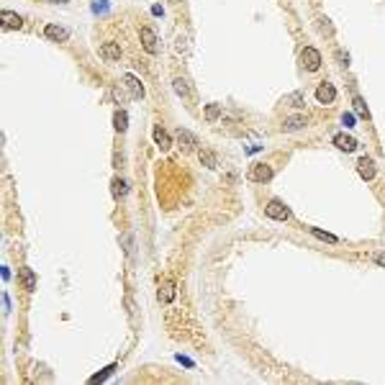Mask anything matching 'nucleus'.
Listing matches in <instances>:
<instances>
[{
	"label": "nucleus",
	"instance_id": "obj_1",
	"mask_svg": "<svg viewBox=\"0 0 385 385\" xmlns=\"http://www.w3.org/2000/svg\"><path fill=\"white\" fill-rule=\"evenodd\" d=\"M264 213H267V218H273V221H288L290 218V208L283 201H270L264 206Z\"/></svg>",
	"mask_w": 385,
	"mask_h": 385
},
{
	"label": "nucleus",
	"instance_id": "obj_2",
	"mask_svg": "<svg viewBox=\"0 0 385 385\" xmlns=\"http://www.w3.org/2000/svg\"><path fill=\"white\" fill-rule=\"evenodd\" d=\"M300 64H303V69H308V72H316V69L321 67V54H319V49L305 47V49L300 52Z\"/></svg>",
	"mask_w": 385,
	"mask_h": 385
},
{
	"label": "nucleus",
	"instance_id": "obj_3",
	"mask_svg": "<svg viewBox=\"0 0 385 385\" xmlns=\"http://www.w3.org/2000/svg\"><path fill=\"white\" fill-rule=\"evenodd\" d=\"M139 38H141V47H144V52H149V54H157L160 52V42H157V33H154L151 28H141L139 31Z\"/></svg>",
	"mask_w": 385,
	"mask_h": 385
},
{
	"label": "nucleus",
	"instance_id": "obj_4",
	"mask_svg": "<svg viewBox=\"0 0 385 385\" xmlns=\"http://www.w3.org/2000/svg\"><path fill=\"white\" fill-rule=\"evenodd\" d=\"M316 100H319L321 105H331V103L336 100V88H334L331 83H321V85L316 88Z\"/></svg>",
	"mask_w": 385,
	"mask_h": 385
},
{
	"label": "nucleus",
	"instance_id": "obj_5",
	"mask_svg": "<svg viewBox=\"0 0 385 385\" xmlns=\"http://www.w3.org/2000/svg\"><path fill=\"white\" fill-rule=\"evenodd\" d=\"M100 57L105 62H119L121 59V47L113 44V42H105V44H100Z\"/></svg>",
	"mask_w": 385,
	"mask_h": 385
},
{
	"label": "nucleus",
	"instance_id": "obj_6",
	"mask_svg": "<svg viewBox=\"0 0 385 385\" xmlns=\"http://www.w3.org/2000/svg\"><path fill=\"white\" fill-rule=\"evenodd\" d=\"M124 85L131 93V98H144V85L139 83L136 74H124Z\"/></svg>",
	"mask_w": 385,
	"mask_h": 385
},
{
	"label": "nucleus",
	"instance_id": "obj_7",
	"mask_svg": "<svg viewBox=\"0 0 385 385\" xmlns=\"http://www.w3.org/2000/svg\"><path fill=\"white\" fill-rule=\"evenodd\" d=\"M0 21H3V28H6V31H18V28L23 26L21 16H18V13H11V11L0 13Z\"/></svg>",
	"mask_w": 385,
	"mask_h": 385
},
{
	"label": "nucleus",
	"instance_id": "obj_8",
	"mask_svg": "<svg viewBox=\"0 0 385 385\" xmlns=\"http://www.w3.org/2000/svg\"><path fill=\"white\" fill-rule=\"evenodd\" d=\"M151 136H154V144H157V146H160L162 151H167V149L172 146V139H170V134H167L165 129H160V126H154Z\"/></svg>",
	"mask_w": 385,
	"mask_h": 385
},
{
	"label": "nucleus",
	"instance_id": "obj_9",
	"mask_svg": "<svg viewBox=\"0 0 385 385\" xmlns=\"http://www.w3.org/2000/svg\"><path fill=\"white\" fill-rule=\"evenodd\" d=\"M18 283H21V288H26V290H33V288H36V275L31 273V267H21V270H18Z\"/></svg>",
	"mask_w": 385,
	"mask_h": 385
},
{
	"label": "nucleus",
	"instance_id": "obj_10",
	"mask_svg": "<svg viewBox=\"0 0 385 385\" xmlns=\"http://www.w3.org/2000/svg\"><path fill=\"white\" fill-rule=\"evenodd\" d=\"M334 146L341 149V151H355V149H357V139L344 136V134H336V136H334Z\"/></svg>",
	"mask_w": 385,
	"mask_h": 385
},
{
	"label": "nucleus",
	"instance_id": "obj_11",
	"mask_svg": "<svg viewBox=\"0 0 385 385\" xmlns=\"http://www.w3.org/2000/svg\"><path fill=\"white\" fill-rule=\"evenodd\" d=\"M177 141H180V146H182V151H192V149H196V136H192L187 129H180L177 131Z\"/></svg>",
	"mask_w": 385,
	"mask_h": 385
},
{
	"label": "nucleus",
	"instance_id": "obj_12",
	"mask_svg": "<svg viewBox=\"0 0 385 385\" xmlns=\"http://www.w3.org/2000/svg\"><path fill=\"white\" fill-rule=\"evenodd\" d=\"M357 172H360V177L372 180V177H375V162H372L370 157H362V160L357 162Z\"/></svg>",
	"mask_w": 385,
	"mask_h": 385
},
{
	"label": "nucleus",
	"instance_id": "obj_13",
	"mask_svg": "<svg viewBox=\"0 0 385 385\" xmlns=\"http://www.w3.org/2000/svg\"><path fill=\"white\" fill-rule=\"evenodd\" d=\"M44 33L52 38V42H67V38H69L67 28H62V26H54V23H49V26L44 28Z\"/></svg>",
	"mask_w": 385,
	"mask_h": 385
},
{
	"label": "nucleus",
	"instance_id": "obj_14",
	"mask_svg": "<svg viewBox=\"0 0 385 385\" xmlns=\"http://www.w3.org/2000/svg\"><path fill=\"white\" fill-rule=\"evenodd\" d=\"M252 180H254V182L273 180V170H270L267 165H254V167H252Z\"/></svg>",
	"mask_w": 385,
	"mask_h": 385
},
{
	"label": "nucleus",
	"instance_id": "obj_15",
	"mask_svg": "<svg viewBox=\"0 0 385 385\" xmlns=\"http://www.w3.org/2000/svg\"><path fill=\"white\" fill-rule=\"evenodd\" d=\"M308 121H305V115H290V119L283 124V131H298V129H303Z\"/></svg>",
	"mask_w": 385,
	"mask_h": 385
},
{
	"label": "nucleus",
	"instance_id": "obj_16",
	"mask_svg": "<svg viewBox=\"0 0 385 385\" xmlns=\"http://www.w3.org/2000/svg\"><path fill=\"white\" fill-rule=\"evenodd\" d=\"M157 295H160V300L162 303H172L175 300V285L167 280V283H162V288L157 290Z\"/></svg>",
	"mask_w": 385,
	"mask_h": 385
},
{
	"label": "nucleus",
	"instance_id": "obj_17",
	"mask_svg": "<svg viewBox=\"0 0 385 385\" xmlns=\"http://www.w3.org/2000/svg\"><path fill=\"white\" fill-rule=\"evenodd\" d=\"M110 185H113V187H110V190H113V198H124L126 192H129V185H126V180H119V177H115Z\"/></svg>",
	"mask_w": 385,
	"mask_h": 385
},
{
	"label": "nucleus",
	"instance_id": "obj_18",
	"mask_svg": "<svg viewBox=\"0 0 385 385\" xmlns=\"http://www.w3.org/2000/svg\"><path fill=\"white\" fill-rule=\"evenodd\" d=\"M129 121V115H126V110H115V115H113V126H115V131H126V124Z\"/></svg>",
	"mask_w": 385,
	"mask_h": 385
},
{
	"label": "nucleus",
	"instance_id": "obj_19",
	"mask_svg": "<svg viewBox=\"0 0 385 385\" xmlns=\"http://www.w3.org/2000/svg\"><path fill=\"white\" fill-rule=\"evenodd\" d=\"M283 103H285V105H293V108H303L305 98H303V93H290V95L283 98Z\"/></svg>",
	"mask_w": 385,
	"mask_h": 385
},
{
	"label": "nucleus",
	"instance_id": "obj_20",
	"mask_svg": "<svg viewBox=\"0 0 385 385\" xmlns=\"http://www.w3.org/2000/svg\"><path fill=\"white\" fill-rule=\"evenodd\" d=\"M172 88H175V93H177V95H182V98H190V88H187V80H182V77H177V80H172Z\"/></svg>",
	"mask_w": 385,
	"mask_h": 385
},
{
	"label": "nucleus",
	"instance_id": "obj_21",
	"mask_svg": "<svg viewBox=\"0 0 385 385\" xmlns=\"http://www.w3.org/2000/svg\"><path fill=\"white\" fill-rule=\"evenodd\" d=\"M201 162L208 167V170H213L218 162H216V154L213 151H208V149H201Z\"/></svg>",
	"mask_w": 385,
	"mask_h": 385
},
{
	"label": "nucleus",
	"instance_id": "obj_22",
	"mask_svg": "<svg viewBox=\"0 0 385 385\" xmlns=\"http://www.w3.org/2000/svg\"><path fill=\"white\" fill-rule=\"evenodd\" d=\"M218 115H221V105H218V103H211V105H206V119H208V121H216Z\"/></svg>",
	"mask_w": 385,
	"mask_h": 385
},
{
	"label": "nucleus",
	"instance_id": "obj_23",
	"mask_svg": "<svg viewBox=\"0 0 385 385\" xmlns=\"http://www.w3.org/2000/svg\"><path fill=\"white\" fill-rule=\"evenodd\" d=\"M311 234H314L316 239H324V242H329V244H336V237H334V234H326V231H321V228H311Z\"/></svg>",
	"mask_w": 385,
	"mask_h": 385
},
{
	"label": "nucleus",
	"instance_id": "obj_24",
	"mask_svg": "<svg viewBox=\"0 0 385 385\" xmlns=\"http://www.w3.org/2000/svg\"><path fill=\"white\" fill-rule=\"evenodd\" d=\"M355 110H357L360 115H365V119H370V113H367V108H365V103H362L360 98H355Z\"/></svg>",
	"mask_w": 385,
	"mask_h": 385
},
{
	"label": "nucleus",
	"instance_id": "obj_25",
	"mask_svg": "<svg viewBox=\"0 0 385 385\" xmlns=\"http://www.w3.org/2000/svg\"><path fill=\"white\" fill-rule=\"evenodd\" d=\"M341 124H344L346 129H352V126H355V115H352V113H344V115H341Z\"/></svg>",
	"mask_w": 385,
	"mask_h": 385
},
{
	"label": "nucleus",
	"instance_id": "obj_26",
	"mask_svg": "<svg viewBox=\"0 0 385 385\" xmlns=\"http://www.w3.org/2000/svg\"><path fill=\"white\" fill-rule=\"evenodd\" d=\"M375 262H377L380 267H385V252H377V254H375Z\"/></svg>",
	"mask_w": 385,
	"mask_h": 385
},
{
	"label": "nucleus",
	"instance_id": "obj_27",
	"mask_svg": "<svg viewBox=\"0 0 385 385\" xmlns=\"http://www.w3.org/2000/svg\"><path fill=\"white\" fill-rule=\"evenodd\" d=\"M52 3H64V0H52Z\"/></svg>",
	"mask_w": 385,
	"mask_h": 385
}]
</instances>
